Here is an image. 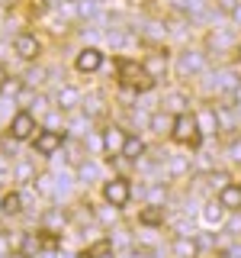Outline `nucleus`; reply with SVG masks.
I'll return each instance as SVG.
<instances>
[{
  "label": "nucleus",
  "mask_w": 241,
  "mask_h": 258,
  "mask_svg": "<svg viewBox=\"0 0 241 258\" xmlns=\"http://www.w3.org/2000/svg\"><path fill=\"white\" fill-rule=\"evenodd\" d=\"M193 255H196V242L190 236H180L174 242V258H193Z\"/></svg>",
  "instance_id": "4468645a"
},
{
  "label": "nucleus",
  "mask_w": 241,
  "mask_h": 258,
  "mask_svg": "<svg viewBox=\"0 0 241 258\" xmlns=\"http://www.w3.org/2000/svg\"><path fill=\"white\" fill-rule=\"evenodd\" d=\"M119 78H123V84L132 87V91H151V87H155V78L145 71V64H135V61L119 64Z\"/></svg>",
  "instance_id": "f03ea898"
},
{
  "label": "nucleus",
  "mask_w": 241,
  "mask_h": 258,
  "mask_svg": "<svg viewBox=\"0 0 241 258\" xmlns=\"http://www.w3.org/2000/svg\"><path fill=\"white\" fill-rule=\"evenodd\" d=\"M203 216H206V223L219 226V223H222V216H225V207L219 204V200H209V204H206V210H203Z\"/></svg>",
  "instance_id": "dca6fc26"
},
{
  "label": "nucleus",
  "mask_w": 241,
  "mask_h": 258,
  "mask_svg": "<svg viewBox=\"0 0 241 258\" xmlns=\"http://www.w3.org/2000/svg\"><path fill=\"white\" fill-rule=\"evenodd\" d=\"M13 48H16V55H20V58H36V55H39V39L23 32V36L13 39Z\"/></svg>",
  "instance_id": "6e6552de"
},
{
  "label": "nucleus",
  "mask_w": 241,
  "mask_h": 258,
  "mask_svg": "<svg viewBox=\"0 0 241 258\" xmlns=\"http://www.w3.org/2000/svg\"><path fill=\"white\" fill-rule=\"evenodd\" d=\"M74 64H77V71H96L103 64V52H100V48H84V52L77 55Z\"/></svg>",
  "instance_id": "1a4fd4ad"
},
{
  "label": "nucleus",
  "mask_w": 241,
  "mask_h": 258,
  "mask_svg": "<svg viewBox=\"0 0 241 258\" xmlns=\"http://www.w3.org/2000/svg\"><path fill=\"white\" fill-rule=\"evenodd\" d=\"M142 152H145V142H142V139H135V136H129L126 145H123V155H126V158H132V161H139V158H142Z\"/></svg>",
  "instance_id": "f3484780"
},
{
  "label": "nucleus",
  "mask_w": 241,
  "mask_h": 258,
  "mask_svg": "<svg viewBox=\"0 0 241 258\" xmlns=\"http://www.w3.org/2000/svg\"><path fill=\"white\" fill-rule=\"evenodd\" d=\"M219 204L225 210H241V187L238 184H225V187L219 190Z\"/></svg>",
  "instance_id": "9d476101"
},
{
  "label": "nucleus",
  "mask_w": 241,
  "mask_h": 258,
  "mask_svg": "<svg viewBox=\"0 0 241 258\" xmlns=\"http://www.w3.org/2000/svg\"><path fill=\"white\" fill-rule=\"evenodd\" d=\"M4 78H7V71H4V68H0V91H4Z\"/></svg>",
  "instance_id": "bb28decb"
},
{
  "label": "nucleus",
  "mask_w": 241,
  "mask_h": 258,
  "mask_svg": "<svg viewBox=\"0 0 241 258\" xmlns=\"http://www.w3.org/2000/svg\"><path fill=\"white\" fill-rule=\"evenodd\" d=\"M77 258H93V252H80V255H77Z\"/></svg>",
  "instance_id": "cd10ccee"
},
{
  "label": "nucleus",
  "mask_w": 241,
  "mask_h": 258,
  "mask_svg": "<svg viewBox=\"0 0 241 258\" xmlns=\"http://www.w3.org/2000/svg\"><path fill=\"white\" fill-rule=\"evenodd\" d=\"M219 7H222V10H225V13H231V10H235V7H238V4H235V0H219Z\"/></svg>",
  "instance_id": "b1692460"
},
{
  "label": "nucleus",
  "mask_w": 241,
  "mask_h": 258,
  "mask_svg": "<svg viewBox=\"0 0 241 258\" xmlns=\"http://www.w3.org/2000/svg\"><path fill=\"white\" fill-rule=\"evenodd\" d=\"M129 136L123 133L119 126H109V129H103V149H106V155H123V145H126Z\"/></svg>",
  "instance_id": "423d86ee"
},
{
  "label": "nucleus",
  "mask_w": 241,
  "mask_h": 258,
  "mask_svg": "<svg viewBox=\"0 0 241 258\" xmlns=\"http://www.w3.org/2000/svg\"><path fill=\"white\" fill-rule=\"evenodd\" d=\"M80 177H96V165H80Z\"/></svg>",
  "instance_id": "4be33fe9"
},
{
  "label": "nucleus",
  "mask_w": 241,
  "mask_h": 258,
  "mask_svg": "<svg viewBox=\"0 0 241 258\" xmlns=\"http://www.w3.org/2000/svg\"><path fill=\"white\" fill-rule=\"evenodd\" d=\"M167 126H174V119L161 116V113H155V116H151V129H155V133H164Z\"/></svg>",
  "instance_id": "aec40b11"
},
{
  "label": "nucleus",
  "mask_w": 241,
  "mask_h": 258,
  "mask_svg": "<svg viewBox=\"0 0 241 258\" xmlns=\"http://www.w3.org/2000/svg\"><path fill=\"white\" fill-rule=\"evenodd\" d=\"M90 252H93V258H96V255H106V252H109V242H96Z\"/></svg>",
  "instance_id": "5701e85b"
},
{
  "label": "nucleus",
  "mask_w": 241,
  "mask_h": 258,
  "mask_svg": "<svg viewBox=\"0 0 241 258\" xmlns=\"http://www.w3.org/2000/svg\"><path fill=\"white\" fill-rule=\"evenodd\" d=\"M231 16H235V20H241V7H235V10H231Z\"/></svg>",
  "instance_id": "a878e982"
},
{
  "label": "nucleus",
  "mask_w": 241,
  "mask_h": 258,
  "mask_svg": "<svg viewBox=\"0 0 241 258\" xmlns=\"http://www.w3.org/2000/svg\"><path fill=\"white\" fill-rule=\"evenodd\" d=\"M139 223L142 226H161V223H164V207H155V204L145 207L139 213Z\"/></svg>",
  "instance_id": "f8f14e48"
},
{
  "label": "nucleus",
  "mask_w": 241,
  "mask_h": 258,
  "mask_svg": "<svg viewBox=\"0 0 241 258\" xmlns=\"http://www.w3.org/2000/svg\"><path fill=\"white\" fill-rule=\"evenodd\" d=\"M103 197H106V204L109 207H126L129 204V197H132V187H129V181L126 177H112V181L103 184Z\"/></svg>",
  "instance_id": "7ed1b4c3"
},
{
  "label": "nucleus",
  "mask_w": 241,
  "mask_h": 258,
  "mask_svg": "<svg viewBox=\"0 0 241 258\" xmlns=\"http://www.w3.org/2000/svg\"><path fill=\"white\" fill-rule=\"evenodd\" d=\"M32 142H36L39 155H55L64 142V133H58V129H39V133L32 136Z\"/></svg>",
  "instance_id": "20e7f679"
},
{
  "label": "nucleus",
  "mask_w": 241,
  "mask_h": 258,
  "mask_svg": "<svg viewBox=\"0 0 241 258\" xmlns=\"http://www.w3.org/2000/svg\"><path fill=\"white\" fill-rule=\"evenodd\" d=\"M231 158H241V142H235V145H231Z\"/></svg>",
  "instance_id": "393cba45"
},
{
  "label": "nucleus",
  "mask_w": 241,
  "mask_h": 258,
  "mask_svg": "<svg viewBox=\"0 0 241 258\" xmlns=\"http://www.w3.org/2000/svg\"><path fill=\"white\" fill-rule=\"evenodd\" d=\"M80 103V91L77 87H61L58 94H55V107L58 110H74Z\"/></svg>",
  "instance_id": "9b49d317"
},
{
  "label": "nucleus",
  "mask_w": 241,
  "mask_h": 258,
  "mask_svg": "<svg viewBox=\"0 0 241 258\" xmlns=\"http://www.w3.org/2000/svg\"><path fill=\"white\" fill-rule=\"evenodd\" d=\"M36 116H32V113H26V110H23V113H16V116H13V123H10V136H13V139H32V136H36Z\"/></svg>",
  "instance_id": "39448f33"
},
{
  "label": "nucleus",
  "mask_w": 241,
  "mask_h": 258,
  "mask_svg": "<svg viewBox=\"0 0 241 258\" xmlns=\"http://www.w3.org/2000/svg\"><path fill=\"white\" fill-rule=\"evenodd\" d=\"M96 4H106V0H96Z\"/></svg>",
  "instance_id": "c85d7f7f"
},
{
  "label": "nucleus",
  "mask_w": 241,
  "mask_h": 258,
  "mask_svg": "<svg viewBox=\"0 0 241 258\" xmlns=\"http://www.w3.org/2000/svg\"><path fill=\"white\" fill-rule=\"evenodd\" d=\"M0 210H4V213L7 216H13V213H20V210H23V197H20V194H4V200H0Z\"/></svg>",
  "instance_id": "2eb2a0df"
},
{
  "label": "nucleus",
  "mask_w": 241,
  "mask_h": 258,
  "mask_svg": "<svg viewBox=\"0 0 241 258\" xmlns=\"http://www.w3.org/2000/svg\"><path fill=\"white\" fill-rule=\"evenodd\" d=\"M196 126H206L203 133H215V129H219V119H215V110H203L196 116Z\"/></svg>",
  "instance_id": "a211bd4d"
},
{
  "label": "nucleus",
  "mask_w": 241,
  "mask_h": 258,
  "mask_svg": "<svg viewBox=\"0 0 241 258\" xmlns=\"http://www.w3.org/2000/svg\"><path fill=\"white\" fill-rule=\"evenodd\" d=\"M145 71H148V75L158 81V78H161V75H164V71H167V58H164V55H161V52H155V55H151L148 61H145Z\"/></svg>",
  "instance_id": "ddd939ff"
},
{
  "label": "nucleus",
  "mask_w": 241,
  "mask_h": 258,
  "mask_svg": "<svg viewBox=\"0 0 241 258\" xmlns=\"http://www.w3.org/2000/svg\"><path fill=\"white\" fill-rule=\"evenodd\" d=\"M16 177H20V181H32V165H26V161L16 165Z\"/></svg>",
  "instance_id": "412c9836"
},
{
  "label": "nucleus",
  "mask_w": 241,
  "mask_h": 258,
  "mask_svg": "<svg viewBox=\"0 0 241 258\" xmlns=\"http://www.w3.org/2000/svg\"><path fill=\"white\" fill-rule=\"evenodd\" d=\"M171 136L180 145H199V126H196V116L193 113H177L174 116V126H171Z\"/></svg>",
  "instance_id": "f257e3e1"
},
{
  "label": "nucleus",
  "mask_w": 241,
  "mask_h": 258,
  "mask_svg": "<svg viewBox=\"0 0 241 258\" xmlns=\"http://www.w3.org/2000/svg\"><path fill=\"white\" fill-rule=\"evenodd\" d=\"M206 68V58L199 52H180V61H177V71H180L183 78L190 75H199V71Z\"/></svg>",
  "instance_id": "0eeeda50"
},
{
  "label": "nucleus",
  "mask_w": 241,
  "mask_h": 258,
  "mask_svg": "<svg viewBox=\"0 0 241 258\" xmlns=\"http://www.w3.org/2000/svg\"><path fill=\"white\" fill-rule=\"evenodd\" d=\"M231 42H235L231 32H212V36H209V48H228Z\"/></svg>",
  "instance_id": "6ab92c4d"
}]
</instances>
